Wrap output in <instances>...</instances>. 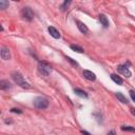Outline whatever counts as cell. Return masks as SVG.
<instances>
[{
  "label": "cell",
  "instance_id": "2",
  "mask_svg": "<svg viewBox=\"0 0 135 135\" xmlns=\"http://www.w3.org/2000/svg\"><path fill=\"white\" fill-rule=\"evenodd\" d=\"M33 105L36 109L39 110H43V109H47L49 107V100L46 97H42V96H38L34 99L33 101Z\"/></svg>",
  "mask_w": 135,
  "mask_h": 135
},
{
  "label": "cell",
  "instance_id": "5",
  "mask_svg": "<svg viewBox=\"0 0 135 135\" xmlns=\"http://www.w3.org/2000/svg\"><path fill=\"white\" fill-rule=\"evenodd\" d=\"M117 71H118V73L122 74L123 76H126L127 78H130L132 76V73L129 70V68L127 66V64H120V65H118L117 66Z\"/></svg>",
  "mask_w": 135,
  "mask_h": 135
},
{
  "label": "cell",
  "instance_id": "9",
  "mask_svg": "<svg viewBox=\"0 0 135 135\" xmlns=\"http://www.w3.org/2000/svg\"><path fill=\"white\" fill-rule=\"evenodd\" d=\"M49 33L51 34V36L53 37V38H55V39H59L60 38V33L57 31V30H56L54 27H49Z\"/></svg>",
  "mask_w": 135,
  "mask_h": 135
},
{
  "label": "cell",
  "instance_id": "8",
  "mask_svg": "<svg viewBox=\"0 0 135 135\" xmlns=\"http://www.w3.org/2000/svg\"><path fill=\"white\" fill-rule=\"evenodd\" d=\"M76 24H77L78 30H79L82 34H88V33H89V29H88V27L83 23V22H81V21H76Z\"/></svg>",
  "mask_w": 135,
  "mask_h": 135
},
{
  "label": "cell",
  "instance_id": "4",
  "mask_svg": "<svg viewBox=\"0 0 135 135\" xmlns=\"http://www.w3.org/2000/svg\"><path fill=\"white\" fill-rule=\"evenodd\" d=\"M21 17L26 21H32L34 18V12L30 7H23L21 10Z\"/></svg>",
  "mask_w": 135,
  "mask_h": 135
},
{
  "label": "cell",
  "instance_id": "20",
  "mask_svg": "<svg viewBox=\"0 0 135 135\" xmlns=\"http://www.w3.org/2000/svg\"><path fill=\"white\" fill-rule=\"evenodd\" d=\"M66 60L69 61V62H71V63H72L73 65H75V66H77V65H78V63H77L76 61H74V60H73L71 57H66Z\"/></svg>",
  "mask_w": 135,
  "mask_h": 135
},
{
  "label": "cell",
  "instance_id": "17",
  "mask_svg": "<svg viewBox=\"0 0 135 135\" xmlns=\"http://www.w3.org/2000/svg\"><path fill=\"white\" fill-rule=\"evenodd\" d=\"M122 131H131V132H135V128L131 127V126H122L121 127Z\"/></svg>",
  "mask_w": 135,
  "mask_h": 135
},
{
  "label": "cell",
  "instance_id": "22",
  "mask_svg": "<svg viewBox=\"0 0 135 135\" xmlns=\"http://www.w3.org/2000/svg\"><path fill=\"white\" fill-rule=\"evenodd\" d=\"M81 134H82V135H91V134H90L88 131H85V130H82V131H81Z\"/></svg>",
  "mask_w": 135,
  "mask_h": 135
},
{
  "label": "cell",
  "instance_id": "16",
  "mask_svg": "<svg viewBox=\"0 0 135 135\" xmlns=\"http://www.w3.org/2000/svg\"><path fill=\"white\" fill-rule=\"evenodd\" d=\"M9 5H10L9 1H5V0H0V9L5 10L6 7H9Z\"/></svg>",
  "mask_w": 135,
  "mask_h": 135
},
{
  "label": "cell",
  "instance_id": "19",
  "mask_svg": "<svg viewBox=\"0 0 135 135\" xmlns=\"http://www.w3.org/2000/svg\"><path fill=\"white\" fill-rule=\"evenodd\" d=\"M11 112H12V113H17V114H21V113H22V111H21L20 109H17V108L11 109Z\"/></svg>",
  "mask_w": 135,
  "mask_h": 135
},
{
  "label": "cell",
  "instance_id": "18",
  "mask_svg": "<svg viewBox=\"0 0 135 135\" xmlns=\"http://www.w3.org/2000/svg\"><path fill=\"white\" fill-rule=\"evenodd\" d=\"M70 4H71V1H64V2H63V4L60 6L61 11H65V10L68 9V6H69Z\"/></svg>",
  "mask_w": 135,
  "mask_h": 135
},
{
  "label": "cell",
  "instance_id": "21",
  "mask_svg": "<svg viewBox=\"0 0 135 135\" xmlns=\"http://www.w3.org/2000/svg\"><path fill=\"white\" fill-rule=\"evenodd\" d=\"M129 93H130V96H131V98H132V100L135 103V92L133 91V90H130L129 91Z\"/></svg>",
  "mask_w": 135,
  "mask_h": 135
},
{
  "label": "cell",
  "instance_id": "3",
  "mask_svg": "<svg viewBox=\"0 0 135 135\" xmlns=\"http://www.w3.org/2000/svg\"><path fill=\"white\" fill-rule=\"evenodd\" d=\"M38 71L41 75L43 76H49L52 72V66L48 63V62H44V61H41L39 62L38 64Z\"/></svg>",
  "mask_w": 135,
  "mask_h": 135
},
{
  "label": "cell",
  "instance_id": "24",
  "mask_svg": "<svg viewBox=\"0 0 135 135\" xmlns=\"http://www.w3.org/2000/svg\"><path fill=\"white\" fill-rule=\"evenodd\" d=\"M108 135H117V134H116L115 131H110V132L108 133Z\"/></svg>",
  "mask_w": 135,
  "mask_h": 135
},
{
  "label": "cell",
  "instance_id": "6",
  "mask_svg": "<svg viewBox=\"0 0 135 135\" xmlns=\"http://www.w3.org/2000/svg\"><path fill=\"white\" fill-rule=\"evenodd\" d=\"M0 56L3 60H10L11 59V52L10 49L6 47H1V50H0Z\"/></svg>",
  "mask_w": 135,
  "mask_h": 135
},
{
  "label": "cell",
  "instance_id": "12",
  "mask_svg": "<svg viewBox=\"0 0 135 135\" xmlns=\"http://www.w3.org/2000/svg\"><path fill=\"white\" fill-rule=\"evenodd\" d=\"M99 21L101 22V24H103L105 28H108L109 27V20H108V17L104 14H100L99 15Z\"/></svg>",
  "mask_w": 135,
  "mask_h": 135
},
{
  "label": "cell",
  "instance_id": "15",
  "mask_svg": "<svg viewBox=\"0 0 135 135\" xmlns=\"http://www.w3.org/2000/svg\"><path fill=\"white\" fill-rule=\"evenodd\" d=\"M71 49H72L73 51L77 52V53H83V52H85V51H83V49H82L81 47H79V46H76V44H71Z\"/></svg>",
  "mask_w": 135,
  "mask_h": 135
},
{
  "label": "cell",
  "instance_id": "1",
  "mask_svg": "<svg viewBox=\"0 0 135 135\" xmlns=\"http://www.w3.org/2000/svg\"><path fill=\"white\" fill-rule=\"evenodd\" d=\"M12 78L19 87L23 88V89H30L31 88V85L24 80V78H23V76L21 75V73H19L17 71H14L12 73Z\"/></svg>",
  "mask_w": 135,
  "mask_h": 135
},
{
  "label": "cell",
  "instance_id": "7",
  "mask_svg": "<svg viewBox=\"0 0 135 135\" xmlns=\"http://www.w3.org/2000/svg\"><path fill=\"white\" fill-rule=\"evenodd\" d=\"M83 76H85L86 79H88V80H90V81H94V80L96 79V75H95L93 72L89 71V70H85V71H83Z\"/></svg>",
  "mask_w": 135,
  "mask_h": 135
},
{
  "label": "cell",
  "instance_id": "13",
  "mask_svg": "<svg viewBox=\"0 0 135 135\" xmlns=\"http://www.w3.org/2000/svg\"><path fill=\"white\" fill-rule=\"evenodd\" d=\"M115 95H116V97L118 98V100H119V101H121L122 104H128V103H129L128 98H127L125 95H123L122 93H120V92H117Z\"/></svg>",
  "mask_w": 135,
  "mask_h": 135
},
{
  "label": "cell",
  "instance_id": "14",
  "mask_svg": "<svg viewBox=\"0 0 135 135\" xmlns=\"http://www.w3.org/2000/svg\"><path fill=\"white\" fill-rule=\"evenodd\" d=\"M74 92H75L76 95L80 96L82 98H88V94L83 91V90H81V89H74Z\"/></svg>",
  "mask_w": 135,
  "mask_h": 135
},
{
  "label": "cell",
  "instance_id": "23",
  "mask_svg": "<svg viewBox=\"0 0 135 135\" xmlns=\"http://www.w3.org/2000/svg\"><path fill=\"white\" fill-rule=\"evenodd\" d=\"M130 110H131V113H132V115H133V116H135V108H131Z\"/></svg>",
  "mask_w": 135,
  "mask_h": 135
},
{
  "label": "cell",
  "instance_id": "10",
  "mask_svg": "<svg viewBox=\"0 0 135 135\" xmlns=\"http://www.w3.org/2000/svg\"><path fill=\"white\" fill-rule=\"evenodd\" d=\"M11 88H12V85H11L9 82V80H1L0 81V89L2 90V91H7V90H10Z\"/></svg>",
  "mask_w": 135,
  "mask_h": 135
},
{
  "label": "cell",
  "instance_id": "11",
  "mask_svg": "<svg viewBox=\"0 0 135 135\" xmlns=\"http://www.w3.org/2000/svg\"><path fill=\"white\" fill-rule=\"evenodd\" d=\"M111 79L113 80V81H114L115 83L119 85V86H121V85L123 83V80H122V78H121L120 76L116 75V74H111Z\"/></svg>",
  "mask_w": 135,
  "mask_h": 135
}]
</instances>
